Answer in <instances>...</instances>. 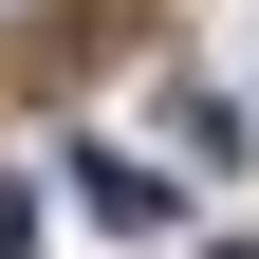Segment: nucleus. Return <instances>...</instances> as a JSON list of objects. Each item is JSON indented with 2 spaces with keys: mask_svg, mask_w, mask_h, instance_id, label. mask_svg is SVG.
I'll use <instances>...</instances> for the list:
<instances>
[{
  "mask_svg": "<svg viewBox=\"0 0 259 259\" xmlns=\"http://www.w3.org/2000/svg\"><path fill=\"white\" fill-rule=\"evenodd\" d=\"M0 259H37V204H19V185H0Z\"/></svg>",
  "mask_w": 259,
  "mask_h": 259,
  "instance_id": "2",
  "label": "nucleus"
},
{
  "mask_svg": "<svg viewBox=\"0 0 259 259\" xmlns=\"http://www.w3.org/2000/svg\"><path fill=\"white\" fill-rule=\"evenodd\" d=\"M74 204L111 241H167V167H130V148H74Z\"/></svg>",
  "mask_w": 259,
  "mask_h": 259,
  "instance_id": "1",
  "label": "nucleus"
},
{
  "mask_svg": "<svg viewBox=\"0 0 259 259\" xmlns=\"http://www.w3.org/2000/svg\"><path fill=\"white\" fill-rule=\"evenodd\" d=\"M204 259H241V241H204Z\"/></svg>",
  "mask_w": 259,
  "mask_h": 259,
  "instance_id": "3",
  "label": "nucleus"
}]
</instances>
